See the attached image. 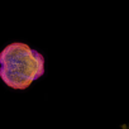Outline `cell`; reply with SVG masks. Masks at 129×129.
Returning a JSON list of instances; mask_svg holds the SVG:
<instances>
[{"mask_svg": "<svg viewBox=\"0 0 129 129\" xmlns=\"http://www.w3.org/2000/svg\"><path fill=\"white\" fill-rule=\"evenodd\" d=\"M43 74V56L25 43H12L0 53V77L12 89L24 90Z\"/></svg>", "mask_w": 129, "mask_h": 129, "instance_id": "obj_1", "label": "cell"}]
</instances>
